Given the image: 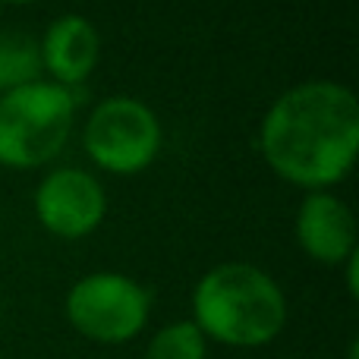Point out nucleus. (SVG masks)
Masks as SVG:
<instances>
[{
  "label": "nucleus",
  "mask_w": 359,
  "mask_h": 359,
  "mask_svg": "<svg viewBox=\"0 0 359 359\" xmlns=\"http://www.w3.org/2000/svg\"><path fill=\"white\" fill-rule=\"evenodd\" d=\"M259 145L268 164L299 186L347 177L359 151L356 95L337 82H303L271 104Z\"/></svg>",
  "instance_id": "1"
},
{
  "label": "nucleus",
  "mask_w": 359,
  "mask_h": 359,
  "mask_svg": "<svg viewBox=\"0 0 359 359\" xmlns=\"http://www.w3.org/2000/svg\"><path fill=\"white\" fill-rule=\"evenodd\" d=\"M145 359H205V337L198 331V325L192 322L168 325L149 344V356Z\"/></svg>",
  "instance_id": "10"
},
{
  "label": "nucleus",
  "mask_w": 359,
  "mask_h": 359,
  "mask_svg": "<svg viewBox=\"0 0 359 359\" xmlns=\"http://www.w3.org/2000/svg\"><path fill=\"white\" fill-rule=\"evenodd\" d=\"M299 246L318 262H344L356 249L353 211L328 192H312L297 215Z\"/></svg>",
  "instance_id": "7"
},
{
  "label": "nucleus",
  "mask_w": 359,
  "mask_h": 359,
  "mask_svg": "<svg viewBox=\"0 0 359 359\" xmlns=\"http://www.w3.org/2000/svg\"><path fill=\"white\" fill-rule=\"evenodd\" d=\"M41 63V44L25 32H0V88L13 92L38 82Z\"/></svg>",
  "instance_id": "9"
},
{
  "label": "nucleus",
  "mask_w": 359,
  "mask_h": 359,
  "mask_svg": "<svg viewBox=\"0 0 359 359\" xmlns=\"http://www.w3.org/2000/svg\"><path fill=\"white\" fill-rule=\"evenodd\" d=\"M198 331L233 347L268 344L287 318L284 293L255 265L230 262L208 271L196 287Z\"/></svg>",
  "instance_id": "2"
},
{
  "label": "nucleus",
  "mask_w": 359,
  "mask_h": 359,
  "mask_svg": "<svg viewBox=\"0 0 359 359\" xmlns=\"http://www.w3.org/2000/svg\"><path fill=\"white\" fill-rule=\"evenodd\" d=\"M73 95L54 82H32L0 98V164H48L73 130Z\"/></svg>",
  "instance_id": "3"
},
{
  "label": "nucleus",
  "mask_w": 359,
  "mask_h": 359,
  "mask_svg": "<svg viewBox=\"0 0 359 359\" xmlns=\"http://www.w3.org/2000/svg\"><path fill=\"white\" fill-rule=\"evenodd\" d=\"M0 312H4V303H0Z\"/></svg>",
  "instance_id": "12"
},
{
  "label": "nucleus",
  "mask_w": 359,
  "mask_h": 359,
  "mask_svg": "<svg viewBox=\"0 0 359 359\" xmlns=\"http://www.w3.org/2000/svg\"><path fill=\"white\" fill-rule=\"evenodd\" d=\"M161 145L158 117L133 98H107L86 123V149L101 168L114 174H136Z\"/></svg>",
  "instance_id": "5"
},
{
  "label": "nucleus",
  "mask_w": 359,
  "mask_h": 359,
  "mask_svg": "<svg viewBox=\"0 0 359 359\" xmlns=\"http://www.w3.org/2000/svg\"><path fill=\"white\" fill-rule=\"evenodd\" d=\"M6 4H29V0H6Z\"/></svg>",
  "instance_id": "11"
},
{
  "label": "nucleus",
  "mask_w": 359,
  "mask_h": 359,
  "mask_svg": "<svg viewBox=\"0 0 359 359\" xmlns=\"http://www.w3.org/2000/svg\"><path fill=\"white\" fill-rule=\"evenodd\" d=\"M101 54V38L86 16H60L41 41V63L60 82L73 86L95 69Z\"/></svg>",
  "instance_id": "8"
},
{
  "label": "nucleus",
  "mask_w": 359,
  "mask_h": 359,
  "mask_svg": "<svg viewBox=\"0 0 359 359\" xmlns=\"http://www.w3.org/2000/svg\"><path fill=\"white\" fill-rule=\"evenodd\" d=\"M104 189L86 170H54L41 180L35 192V211L41 224L50 233L67 236V240L92 233L104 217Z\"/></svg>",
  "instance_id": "6"
},
{
  "label": "nucleus",
  "mask_w": 359,
  "mask_h": 359,
  "mask_svg": "<svg viewBox=\"0 0 359 359\" xmlns=\"http://www.w3.org/2000/svg\"><path fill=\"white\" fill-rule=\"evenodd\" d=\"M67 316L86 337L120 344L139 334L149 318V293L123 274H88L69 290Z\"/></svg>",
  "instance_id": "4"
}]
</instances>
